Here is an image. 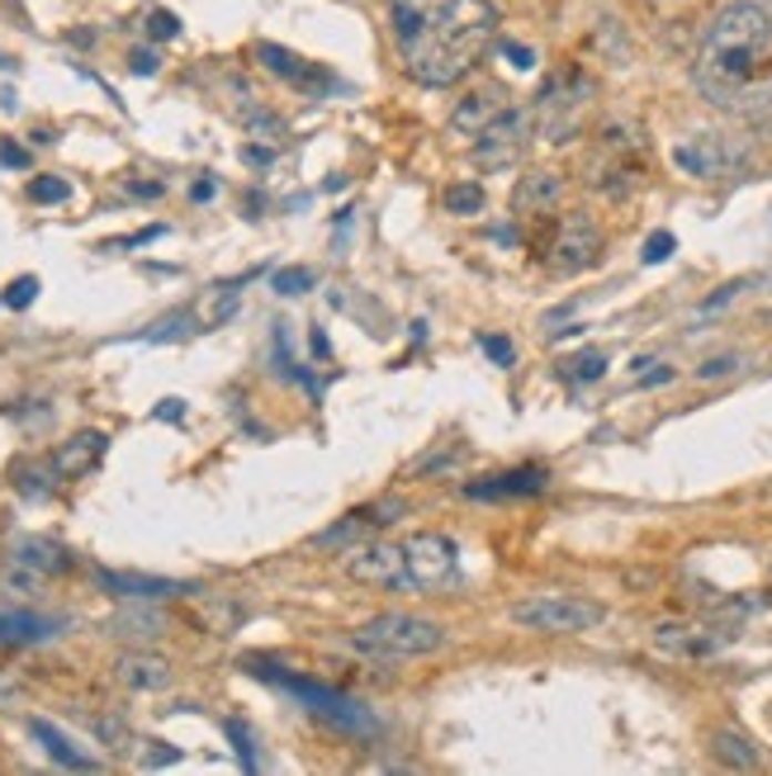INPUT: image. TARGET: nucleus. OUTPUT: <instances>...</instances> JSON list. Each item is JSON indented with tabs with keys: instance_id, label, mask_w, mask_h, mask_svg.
<instances>
[{
	"instance_id": "473e14b6",
	"label": "nucleus",
	"mask_w": 772,
	"mask_h": 776,
	"mask_svg": "<svg viewBox=\"0 0 772 776\" xmlns=\"http://www.w3.org/2000/svg\"><path fill=\"white\" fill-rule=\"evenodd\" d=\"M148 33L156 43H166V39H175V33H181V20H175L171 10H152L148 14Z\"/></svg>"
},
{
	"instance_id": "bb28decb",
	"label": "nucleus",
	"mask_w": 772,
	"mask_h": 776,
	"mask_svg": "<svg viewBox=\"0 0 772 776\" xmlns=\"http://www.w3.org/2000/svg\"><path fill=\"white\" fill-rule=\"evenodd\" d=\"M565 375H569L573 384H592V379H602V375H607V356H602V350H583L578 360L565 365Z\"/></svg>"
},
{
	"instance_id": "49530a36",
	"label": "nucleus",
	"mask_w": 772,
	"mask_h": 776,
	"mask_svg": "<svg viewBox=\"0 0 772 776\" xmlns=\"http://www.w3.org/2000/svg\"><path fill=\"white\" fill-rule=\"evenodd\" d=\"M0 67H10V62H6V58H0Z\"/></svg>"
},
{
	"instance_id": "c85d7f7f",
	"label": "nucleus",
	"mask_w": 772,
	"mask_h": 776,
	"mask_svg": "<svg viewBox=\"0 0 772 776\" xmlns=\"http://www.w3.org/2000/svg\"><path fill=\"white\" fill-rule=\"evenodd\" d=\"M233 313H237V294H233V289H219V298H209V308L200 313V323H204V327H219V323H227Z\"/></svg>"
},
{
	"instance_id": "e433bc0d",
	"label": "nucleus",
	"mask_w": 772,
	"mask_h": 776,
	"mask_svg": "<svg viewBox=\"0 0 772 776\" xmlns=\"http://www.w3.org/2000/svg\"><path fill=\"white\" fill-rule=\"evenodd\" d=\"M740 365V356H721V360H707L697 369V379H721V375H730V369Z\"/></svg>"
},
{
	"instance_id": "4be33fe9",
	"label": "nucleus",
	"mask_w": 772,
	"mask_h": 776,
	"mask_svg": "<svg viewBox=\"0 0 772 776\" xmlns=\"http://www.w3.org/2000/svg\"><path fill=\"white\" fill-rule=\"evenodd\" d=\"M29 734L43 744V753L52 757V763H62V767H72V772H95L100 767V757L91 753H81L72 738H67L58 725H48V719H29Z\"/></svg>"
},
{
	"instance_id": "9b49d317",
	"label": "nucleus",
	"mask_w": 772,
	"mask_h": 776,
	"mask_svg": "<svg viewBox=\"0 0 772 776\" xmlns=\"http://www.w3.org/2000/svg\"><path fill=\"white\" fill-rule=\"evenodd\" d=\"M598 256H602V227L588 214H569L559 223V233L550 242V270L555 275H583L598 266Z\"/></svg>"
},
{
	"instance_id": "20e7f679",
	"label": "nucleus",
	"mask_w": 772,
	"mask_h": 776,
	"mask_svg": "<svg viewBox=\"0 0 772 776\" xmlns=\"http://www.w3.org/2000/svg\"><path fill=\"white\" fill-rule=\"evenodd\" d=\"M351 644L370 658H423V654H436L446 649V630L436 621H423V615H403V611H384V615H370Z\"/></svg>"
},
{
	"instance_id": "412c9836",
	"label": "nucleus",
	"mask_w": 772,
	"mask_h": 776,
	"mask_svg": "<svg viewBox=\"0 0 772 776\" xmlns=\"http://www.w3.org/2000/svg\"><path fill=\"white\" fill-rule=\"evenodd\" d=\"M502 104H507V100H502V91H498V85H479V91H469L460 104H455V114H450V129H455V133H469V137H474V133H479L488 119H498V114H502Z\"/></svg>"
},
{
	"instance_id": "b1692460",
	"label": "nucleus",
	"mask_w": 772,
	"mask_h": 776,
	"mask_svg": "<svg viewBox=\"0 0 772 776\" xmlns=\"http://www.w3.org/2000/svg\"><path fill=\"white\" fill-rule=\"evenodd\" d=\"M52 630H62V625L43 621V615H24V611H0V644H33V640H48Z\"/></svg>"
},
{
	"instance_id": "58836bf2",
	"label": "nucleus",
	"mask_w": 772,
	"mask_h": 776,
	"mask_svg": "<svg viewBox=\"0 0 772 776\" xmlns=\"http://www.w3.org/2000/svg\"><path fill=\"white\" fill-rule=\"evenodd\" d=\"M0 166L24 171V166H29V152H24V147H14V143H6V147H0Z\"/></svg>"
},
{
	"instance_id": "4468645a",
	"label": "nucleus",
	"mask_w": 772,
	"mask_h": 776,
	"mask_svg": "<svg viewBox=\"0 0 772 776\" xmlns=\"http://www.w3.org/2000/svg\"><path fill=\"white\" fill-rule=\"evenodd\" d=\"M104 446H110V436H104V431H77V436H67L62 446L52 450V473H58V479H81V473H91L100 464Z\"/></svg>"
},
{
	"instance_id": "cd10ccee",
	"label": "nucleus",
	"mask_w": 772,
	"mask_h": 776,
	"mask_svg": "<svg viewBox=\"0 0 772 776\" xmlns=\"http://www.w3.org/2000/svg\"><path fill=\"white\" fill-rule=\"evenodd\" d=\"M67 194H72V185H67L62 175H39V181H29V200L33 204H62Z\"/></svg>"
},
{
	"instance_id": "ea45409f",
	"label": "nucleus",
	"mask_w": 772,
	"mask_h": 776,
	"mask_svg": "<svg viewBox=\"0 0 772 776\" xmlns=\"http://www.w3.org/2000/svg\"><path fill=\"white\" fill-rule=\"evenodd\" d=\"M185 412V402L181 398H166V402H156V417H166V421H181Z\"/></svg>"
},
{
	"instance_id": "a18cd8bd",
	"label": "nucleus",
	"mask_w": 772,
	"mask_h": 776,
	"mask_svg": "<svg viewBox=\"0 0 772 776\" xmlns=\"http://www.w3.org/2000/svg\"><path fill=\"white\" fill-rule=\"evenodd\" d=\"M327 350H332V346H327V337H323V327H313V356H318V360H323V356H327Z\"/></svg>"
},
{
	"instance_id": "c9c22d12",
	"label": "nucleus",
	"mask_w": 772,
	"mask_h": 776,
	"mask_svg": "<svg viewBox=\"0 0 772 776\" xmlns=\"http://www.w3.org/2000/svg\"><path fill=\"white\" fill-rule=\"evenodd\" d=\"M502 58L512 62L517 72H531V67H536V52L526 48V43H502Z\"/></svg>"
},
{
	"instance_id": "393cba45",
	"label": "nucleus",
	"mask_w": 772,
	"mask_h": 776,
	"mask_svg": "<svg viewBox=\"0 0 772 776\" xmlns=\"http://www.w3.org/2000/svg\"><path fill=\"white\" fill-rule=\"evenodd\" d=\"M441 204L450 208V214H479L484 208V185L479 181H455V185H446V194H441Z\"/></svg>"
},
{
	"instance_id": "a878e982",
	"label": "nucleus",
	"mask_w": 772,
	"mask_h": 776,
	"mask_svg": "<svg viewBox=\"0 0 772 776\" xmlns=\"http://www.w3.org/2000/svg\"><path fill=\"white\" fill-rule=\"evenodd\" d=\"M271 285H275L280 298H299V294H308L313 285H318V275L304 270V266H294V270H275Z\"/></svg>"
},
{
	"instance_id": "6e6552de",
	"label": "nucleus",
	"mask_w": 772,
	"mask_h": 776,
	"mask_svg": "<svg viewBox=\"0 0 772 776\" xmlns=\"http://www.w3.org/2000/svg\"><path fill=\"white\" fill-rule=\"evenodd\" d=\"M474 137H479V147H474V162L479 166H512L526 152V143L536 137V110H526V104H502V114L488 119Z\"/></svg>"
},
{
	"instance_id": "dca6fc26",
	"label": "nucleus",
	"mask_w": 772,
	"mask_h": 776,
	"mask_svg": "<svg viewBox=\"0 0 772 776\" xmlns=\"http://www.w3.org/2000/svg\"><path fill=\"white\" fill-rule=\"evenodd\" d=\"M546 488V469H512V473H494V479H479L465 488V498L474 502H502V498H536Z\"/></svg>"
},
{
	"instance_id": "7c9ffc66",
	"label": "nucleus",
	"mask_w": 772,
	"mask_h": 776,
	"mask_svg": "<svg viewBox=\"0 0 772 776\" xmlns=\"http://www.w3.org/2000/svg\"><path fill=\"white\" fill-rule=\"evenodd\" d=\"M673 233H649V242H644V252H640V261L644 266H663V261L673 256Z\"/></svg>"
},
{
	"instance_id": "f3484780",
	"label": "nucleus",
	"mask_w": 772,
	"mask_h": 776,
	"mask_svg": "<svg viewBox=\"0 0 772 776\" xmlns=\"http://www.w3.org/2000/svg\"><path fill=\"white\" fill-rule=\"evenodd\" d=\"M565 200V175L555 171H531L512 185V208L517 214H550Z\"/></svg>"
},
{
	"instance_id": "a211bd4d",
	"label": "nucleus",
	"mask_w": 772,
	"mask_h": 776,
	"mask_svg": "<svg viewBox=\"0 0 772 776\" xmlns=\"http://www.w3.org/2000/svg\"><path fill=\"white\" fill-rule=\"evenodd\" d=\"M114 677L124 682L129 692H166V686H171V663L162 654L138 649V654H124L114 663Z\"/></svg>"
},
{
	"instance_id": "1a4fd4ad",
	"label": "nucleus",
	"mask_w": 772,
	"mask_h": 776,
	"mask_svg": "<svg viewBox=\"0 0 772 776\" xmlns=\"http://www.w3.org/2000/svg\"><path fill=\"white\" fill-rule=\"evenodd\" d=\"M342 569L351 582L360 588H384V592H417L413 578H408V563H403V544H389V540H365L356 550H346Z\"/></svg>"
},
{
	"instance_id": "7ed1b4c3",
	"label": "nucleus",
	"mask_w": 772,
	"mask_h": 776,
	"mask_svg": "<svg viewBox=\"0 0 772 776\" xmlns=\"http://www.w3.org/2000/svg\"><path fill=\"white\" fill-rule=\"evenodd\" d=\"M649 156V137L636 119H607L598 129V147L588 156V185L598 194H611V200H621V194L636 190L640 181V166Z\"/></svg>"
},
{
	"instance_id": "6ab92c4d",
	"label": "nucleus",
	"mask_w": 772,
	"mask_h": 776,
	"mask_svg": "<svg viewBox=\"0 0 772 776\" xmlns=\"http://www.w3.org/2000/svg\"><path fill=\"white\" fill-rule=\"evenodd\" d=\"M10 563H20V569L39 573V578H58V573H67V569H72V554H67L58 540H43V535H24V540H14V550H10Z\"/></svg>"
},
{
	"instance_id": "c03bdc74",
	"label": "nucleus",
	"mask_w": 772,
	"mask_h": 776,
	"mask_svg": "<svg viewBox=\"0 0 772 776\" xmlns=\"http://www.w3.org/2000/svg\"><path fill=\"white\" fill-rule=\"evenodd\" d=\"M129 190H133V194H138V200H156V194H162V190H166V185H138V181H133V185H129Z\"/></svg>"
},
{
	"instance_id": "ddd939ff",
	"label": "nucleus",
	"mask_w": 772,
	"mask_h": 776,
	"mask_svg": "<svg viewBox=\"0 0 772 776\" xmlns=\"http://www.w3.org/2000/svg\"><path fill=\"white\" fill-rule=\"evenodd\" d=\"M95 582L110 596H124V602H162V596H185L195 592V582H171V578H143V573H110L95 569Z\"/></svg>"
},
{
	"instance_id": "f03ea898",
	"label": "nucleus",
	"mask_w": 772,
	"mask_h": 776,
	"mask_svg": "<svg viewBox=\"0 0 772 776\" xmlns=\"http://www.w3.org/2000/svg\"><path fill=\"white\" fill-rule=\"evenodd\" d=\"M772 48V14L759 0H730L707 20L697 39L692 81L711 104H725L753 81V67Z\"/></svg>"
},
{
	"instance_id": "f704fd0d",
	"label": "nucleus",
	"mask_w": 772,
	"mask_h": 776,
	"mask_svg": "<svg viewBox=\"0 0 772 776\" xmlns=\"http://www.w3.org/2000/svg\"><path fill=\"white\" fill-rule=\"evenodd\" d=\"M479 346H484V356H488V360H498V365H512V356H517L507 337H484Z\"/></svg>"
},
{
	"instance_id": "37998d69",
	"label": "nucleus",
	"mask_w": 772,
	"mask_h": 776,
	"mask_svg": "<svg viewBox=\"0 0 772 776\" xmlns=\"http://www.w3.org/2000/svg\"><path fill=\"white\" fill-rule=\"evenodd\" d=\"M133 72H138V76H152V72H156V58H152V52H133Z\"/></svg>"
},
{
	"instance_id": "5701e85b",
	"label": "nucleus",
	"mask_w": 772,
	"mask_h": 776,
	"mask_svg": "<svg viewBox=\"0 0 772 776\" xmlns=\"http://www.w3.org/2000/svg\"><path fill=\"white\" fill-rule=\"evenodd\" d=\"M711 753L721 757L725 767H740V772H753V767L763 763L759 748H753V738L740 734V729H715V734H711Z\"/></svg>"
},
{
	"instance_id": "423d86ee",
	"label": "nucleus",
	"mask_w": 772,
	"mask_h": 776,
	"mask_svg": "<svg viewBox=\"0 0 772 776\" xmlns=\"http://www.w3.org/2000/svg\"><path fill=\"white\" fill-rule=\"evenodd\" d=\"M512 621L536 630V634H583L592 625L607 621V611L588 596H565V592H546V596H526L512 606Z\"/></svg>"
},
{
	"instance_id": "f257e3e1",
	"label": "nucleus",
	"mask_w": 772,
	"mask_h": 776,
	"mask_svg": "<svg viewBox=\"0 0 772 776\" xmlns=\"http://www.w3.org/2000/svg\"><path fill=\"white\" fill-rule=\"evenodd\" d=\"M398 62L417 85L446 91L465 81L498 33L494 0H389Z\"/></svg>"
},
{
	"instance_id": "79ce46f5",
	"label": "nucleus",
	"mask_w": 772,
	"mask_h": 776,
	"mask_svg": "<svg viewBox=\"0 0 772 776\" xmlns=\"http://www.w3.org/2000/svg\"><path fill=\"white\" fill-rule=\"evenodd\" d=\"M673 379V369L669 365H654V369H649V375H640V384L644 388H654V384H669Z\"/></svg>"
},
{
	"instance_id": "2eb2a0df",
	"label": "nucleus",
	"mask_w": 772,
	"mask_h": 776,
	"mask_svg": "<svg viewBox=\"0 0 772 776\" xmlns=\"http://www.w3.org/2000/svg\"><path fill=\"white\" fill-rule=\"evenodd\" d=\"M252 58H256V67H266V72H271L275 81L304 85V91H313V85H327V76L318 72V67H313V62H304L299 52L280 48V43H256V48H252Z\"/></svg>"
},
{
	"instance_id": "9d476101",
	"label": "nucleus",
	"mask_w": 772,
	"mask_h": 776,
	"mask_svg": "<svg viewBox=\"0 0 772 776\" xmlns=\"http://www.w3.org/2000/svg\"><path fill=\"white\" fill-rule=\"evenodd\" d=\"M403 544V563H408V578L417 592L427 588H446V582L455 578V569H460V554H455V540L450 535H436V531H417Z\"/></svg>"
},
{
	"instance_id": "f8f14e48",
	"label": "nucleus",
	"mask_w": 772,
	"mask_h": 776,
	"mask_svg": "<svg viewBox=\"0 0 772 776\" xmlns=\"http://www.w3.org/2000/svg\"><path fill=\"white\" fill-rule=\"evenodd\" d=\"M673 166L697 175V181H715V175H730L744 166V147L725 143V137H692V143L673 147Z\"/></svg>"
},
{
	"instance_id": "72a5a7b5",
	"label": "nucleus",
	"mask_w": 772,
	"mask_h": 776,
	"mask_svg": "<svg viewBox=\"0 0 772 776\" xmlns=\"http://www.w3.org/2000/svg\"><path fill=\"white\" fill-rule=\"evenodd\" d=\"M749 289V279H730V285H721L715 289L707 304H701V313H715V308H725V304H734V294H744Z\"/></svg>"
},
{
	"instance_id": "4c0bfd02",
	"label": "nucleus",
	"mask_w": 772,
	"mask_h": 776,
	"mask_svg": "<svg viewBox=\"0 0 772 776\" xmlns=\"http://www.w3.org/2000/svg\"><path fill=\"white\" fill-rule=\"evenodd\" d=\"M214 194H219V185H214V175H200V181L190 185V200H195V204H209V200H214Z\"/></svg>"
},
{
	"instance_id": "2f4dec72",
	"label": "nucleus",
	"mask_w": 772,
	"mask_h": 776,
	"mask_svg": "<svg viewBox=\"0 0 772 776\" xmlns=\"http://www.w3.org/2000/svg\"><path fill=\"white\" fill-rule=\"evenodd\" d=\"M39 298V275H20L14 285L6 289V308H29Z\"/></svg>"
},
{
	"instance_id": "aec40b11",
	"label": "nucleus",
	"mask_w": 772,
	"mask_h": 776,
	"mask_svg": "<svg viewBox=\"0 0 772 776\" xmlns=\"http://www.w3.org/2000/svg\"><path fill=\"white\" fill-rule=\"evenodd\" d=\"M654 644L663 649V654H678V658H707V654H715V649L725 644V634L692 630V625H659Z\"/></svg>"
},
{
	"instance_id": "0eeeda50",
	"label": "nucleus",
	"mask_w": 772,
	"mask_h": 776,
	"mask_svg": "<svg viewBox=\"0 0 772 776\" xmlns=\"http://www.w3.org/2000/svg\"><path fill=\"white\" fill-rule=\"evenodd\" d=\"M247 673L266 677V682H280V686H290V692L299 696L313 715H323L327 725L351 729V734H375V715L365 711V705H356V701H346V696H337V692H327V686H313V682H304V677H280V673H266V663H252V658H247Z\"/></svg>"
},
{
	"instance_id": "39448f33",
	"label": "nucleus",
	"mask_w": 772,
	"mask_h": 776,
	"mask_svg": "<svg viewBox=\"0 0 772 776\" xmlns=\"http://www.w3.org/2000/svg\"><path fill=\"white\" fill-rule=\"evenodd\" d=\"M592 95H598V85H592L588 72H578V67L550 76L546 91H540V100L531 104L540 137H546V143H555V147L569 143V137L578 133V123H583V110L592 104Z\"/></svg>"
},
{
	"instance_id": "c756f323",
	"label": "nucleus",
	"mask_w": 772,
	"mask_h": 776,
	"mask_svg": "<svg viewBox=\"0 0 772 776\" xmlns=\"http://www.w3.org/2000/svg\"><path fill=\"white\" fill-rule=\"evenodd\" d=\"M223 729H227V738H233V748H237V757H242V767H256V748H252L247 725H242V719H223Z\"/></svg>"
},
{
	"instance_id": "a19ab883",
	"label": "nucleus",
	"mask_w": 772,
	"mask_h": 776,
	"mask_svg": "<svg viewBox=\"0 0 772 776\" xmlns=\"http://www.w3.org/2000/svg\"><path fill=\"white\" fill-rule=\"evenodd\" d=\"M271 156L275 152H266V147H242V162L247 166H271Z\"/></svg>"
}]
</instances>
